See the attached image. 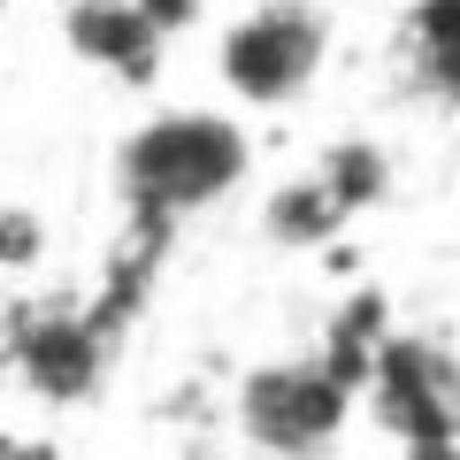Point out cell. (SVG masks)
Here are the masks:
<instances>
[{"instance_id":"1","label":"cell","mask_w":460,"mask_h":460,"mask_svg":"<svg viewBox=\"0 0 460 460\" xmlns=\"http://www.w3.org/2000/svg\"><path fill=\"white\" fill-rule=\"evenodd\" d=\"M246 162H253V146H246V131H238L230 115L177 108V115H154V123H138V131L123 138L115 177H123V199L138 208V223L162 230V223H177V215L215 208L230 184L246 177Z\"/></svg>"},{"instance_id":"2","label":"cell","mask_w":460,"mask_h":460,"mask_svg":"<svg viewBox=\"0 0 460 460\" xmlns=\"http://www.w3.org/2000/svg\"><path fill=\"white\" fill-rule=\"evenodd\" d=\"M323 47H330L323 8H307V0H261V8H246L223 31V84L246 108H284V100H299L314 84Z\"/></svg>"},{"instance_id":"3","label":"cell","mask_w":460,"mask_h":460,"mask_svg":"<svg viewBox=\"0 0 460 460\" xmlns=\"http://www.w3.org/2000/svg\"><path fill=\"white\" fill-rule=\"evenodd\" d=\"M361 384L338 361H269L238 384V429L269 453H314L345 429Z\"/></svg>"},{"instance_id":"4","label":"cell","mask_w":460,"mask_h":460,"mask_svg":"<svg viewBox=\"0 0 460 460\" xmlns=\"http://www.w3.org/2000/svg\"><path fill=\"white\" fill-rule=\"evenodd\" d=\"M361 392L376 399L384 429H399V445L414 453H453V353L429 338H392L368 353Z\"/></svg>"},{"instance_id":"5","label":"cell","mask_w":460,"mask_h":460,"mask_svg":"<svg viewBox=\"0 0 460 460\" xmlns=\"http://www.w3.org/2000/svg\"><path fill=\"white\" fill-rule=\"evenodd\" d=\"M162 39H169V31L138 8V0H77V8H69V47H77L84 62L115 69V77H131V84L154 77Z\"/></svg>"},{"instance_id":"6","label":"cell","mask_w":460,"mask_h":460,"mask_svg":"<svg viewBox=\"0 0 460 460\" xmlns=\"http://www.w3.org/2000/svg\"><path fill=\"white\" fill-rule=\"evenodd\" d=\"M16 361L31 368V384L47 399H84L100 376V330L77 323V314H39L31 330H23Z\"/></svg>"},{"instance_id":"7","label":"cell","mask_w":460,"mask_h":460,"mask_svg":"<svg viewBox=\"0 0 460 460\" xmlns=\"http://www.w3.org/2000/svg\"><path fill=\"white\" fill-rule=\"evenodd\" d=\"M345 215H353V208H345L323 177H299V184H284V199L269 208V230H277L284 246H314V238H330Z\"/></svg>"},{"instance_id":"8","label":"cell","mask_w":460,"mask_h":460,"mask_svg":"<svg viewBox=\"0 0 460 460\" xmlns=\"http://www.w3.org/2000/svg\"><path fill=\"white\" fill-rule=\"evenodd\" d=\"M414 54H422V69L438 77V93H453V69H460V0H422V8H414Z\"/></svg>"},{"instance_id":"9","label":"cell","mask_w":460,"mask_h":460,"mask_svg":"<svg viewBox=\"0 0 460 460\" xmlns=\"http://www.w3.org/2000/svg\"><path fill=\"white\" fill-rule=\"evenodd\" d=\"M314 177H323L330 192L345 199V208H361V199L384 192V154H376V146H338L323 169H314Z\"/></svg>"},{"instance_id":"10","label":"cell","mask_w":460,"mask_h":460,"mask_svg":"<svg viewBox=\"0 0 460 460\" xmlns=\"http://www.w3.org/2000/svg\"><path fill=\"white\" fill-rule=\"evenodd\" d=\"M138 8H146V16L162 23V31H184V23L199 16V0H138Z\"/></svg>"},{"instance_id":"11","label":"cell","mask_w":460,"mask_h":460,"mask_svg":"<svg viewBox=\"0 0 460 460\" xmlns=\"http://www.w3.org/2000/svg\"><path fill=\"white\" fill-rule=\"evenodd\" d=\"M0 8H8V0H0Z\"/></svg>"}]
</instances>
